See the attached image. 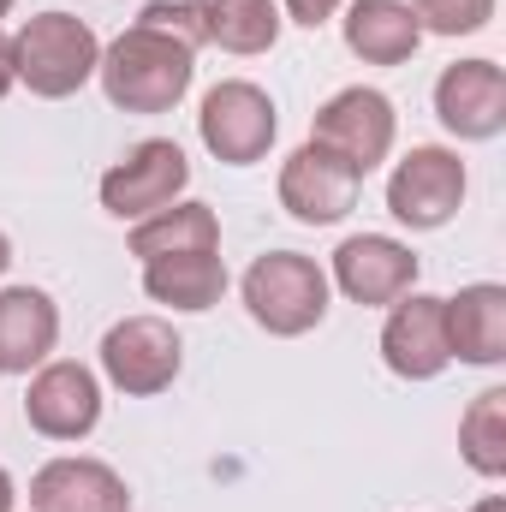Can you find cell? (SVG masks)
<instances>
[{
    "label": "cell",
    "instance_id": "obj_1",
    "mask_svg": "<svg viewBox=\"0 0 506 512\" xmlns=\"http://www.w3.org/2000/svg\"><path fill=\"white\" fill-rule=\"evenodd\" d=\"M96 84L120 114H173L197 84V48H185L179 36H167L143 18H131L102 48Z\"/></svg>",
    "mask_w": 506,
    "mask_h": 512
},
{
    "label": "cell",
    "instance_id": "obj_2",
    "mask_svg": "<svg viewBox=\"0 0 506 512\" xmlns=\"http://www.w3.org/2000/svg\"><path fill=\"white\" fill-rule=\"evenodd\" d=\"M102 66V36L78 18V12H36L12 30V78L42 96V102H66L78 96Z\"/></svg>",
    "mask_w": 506,
    "mask_h": 512
},
{
    "label": "cell",
    "instance_id": "obj_3",
    "mask_svg": "<svg viewBox=\"0 0 506 512\" xmlns=\"http://www.w3.org/2000/svg\"><path fill=\"white\" fill-rule=\"evenodd\" d=\"M239 298L251 310V322L274 340H298L310 328L328 322V304H334V286H328V268L304 251H262L239 280Z\"/></svg>",
    "mask_w": 506,
    "mask_h": 512
},
{
    "label": "cell",
    "instance_id": "obj_4",
    "mask_svg": "<svg viewBox=\"0 0 506 512\" xmlns=\"http://www.w3.org/2000/svg\"><path fill=\"white\" fill-rule=\"evenodd\" d=\"M471 173L447 143H411L387 173V215L411 233H441L465 209Z\"/></svg>",
    "mask_w": 506,
    "mask_h": 512
},
{
    "label": "cell",
    "instance_id": "obj_5",
    "mask_svg": "<svg viewBox=\"0 0 506 512\" xmlns=\"http://www.w3.org/2000/svg\"><path fill=\"white\" fill-rule=\"evenodd\" d=\"M96 358H102V382L108 387H120L126 399H155V393H167L179 382L185 340H179V328L167 316H120L102 334Z\"/></svg>",
    "mask_w": 506,
    "mask_h": 512
},
{
    "label": "cell",
    "instance_id": "obj_6",
    "mask_svg": "<svg viewBox=\"0 0 506 512\" xmlns=\"http://www.w3.org/2000/svg\"><path fill=\"white\" fill-rule=\"evenodd\" d=\"M197 137L221 167H256L280 137V108L251 78H221L197 108Z\"/></svg>",
    "mask_w": 506,
    "mask_h": 512
},
{
    "label": "cell",
    "instance_id": "obj_7",
    "mask_svg": "<svg viewBox=\"0 0 506 512\" xmlns=\"http://www.w3.org/2000/svg\"><path fill=\"white\" fill-rule=\"evenodd\" d=\"M185 191H191V161H185V149L173 137L131 143L126 155L102 173V185H96L102 209L114 221H126V227L143 221V215H155V209H167V203H179Z\"/></svg>",
    "mask_w": 506,
    "mask_h": 512
},
{
    "label": "cell",
    "instance_id": "obj_8",
    "mask_svg": "<svg viewBox=\"0 0 506 512\" xmlns=\"http://www.w3.org/2000/svg\"><path fill=\"white\" fill-rule=\"evenodd\" d=\"M393 137H399V114H393V102L381 96L376 84H346V90H334V96L316 108V120H310V143L334 149V155H340L346 167H358L364 179L393 155Z\"/></svg>",
    "mask_w": 506,
    "mask_h": 512
},
{
    "label": "cell",
    "instance_id": "obj_9",
    "mask_svg": "<svg viewBox=\"0 0 506 512\" xmlns=\"http://www.w3.org/2000/svg\"><path fill=\"white\" fill-rule=\"evenodd\" d=\"M280 209L298 221V227H340L352 209H358V191H364V173L346 167L334 149L322 143H298L286 161H280Z\"/></svg>",
    "mask_w": 506,
    "mask_h": 512
},
{
    "label": "cell",
    "instance_id": "obj_10",
    "mask_svg": "<svg viewBox=\"0 0 506 512\" xmlns=\"http://www.w3.org/2000/svg\"><path fill=\"white\" fill-rule=\"evenodd\" d=\"M24 423L42 441H90L102 423V376L78 358H48L42 370H30Z\"/></svg>",
    "mask_w": 506,
    "mask_h": 512
},
{
    "label": "cell",
    "instance_id": "obj_11",
    "mask_svg": "<svg viewBox=\"0 0 506 512\" xmlns=\"http://www.w3.org/2000/svg\"><path fill=\"white\" fill-rule=\"evenodd\" d=\"M417 274H423L417 251L393 233H352L340 239V251L328 262V286L364 310H387L393 298L417 292Z\"/></svg>",
    "mask_w": 506,
    "mask_h": 512
},
{
    "label": "cell",
    "instance_id": "obj_12",
    "mask_svg": "<svg viewBox=\"0 0 506 512\" xmlns=\"http://www.w3.org/2000/svg\"><path fill=\"white\" fill-rule=\"evenodd\" d=\"M376 346H381V364L399 382H435V376H447L453 346H447V310H441V298L435 292L393 298Z\"/></svg>",
    "mask_w": 506,
    "mask_h": 512
},
{
    "label": "cell",
    "instance_id": "obj_13",
    "mask_svg": "<svg viewBox=\"0 0 506 512\" xmlns=\"http://www.w3.org/2000/svg\"><path fill=\"white\" fill-rule=\"evenodd\" d=\"M435 120L459 143H495L506 131V72L501 60H453L435 78Z\"/></svg>",
    "mask_w": 506,
    "mask_h": 512
},
{
    "label": "cell",
    "instance_id": "obj_14",
    "mask_svg": "<svg viewBox=\"0 0 506 512\" xmlns=\"http://www.w3.org/2000/svg\"><path fill=\"white\" fill-rule=\"evenodd\" d=\"M30 512H131V489L108 459L60 453L30 477Z\"/></svg>",
    "mask_w": 506,
    "mask_h": 512
},
{
    "label": "cell",
    "instance_id": "obj_15",
    "mask_svg": "<svg viewBox=\"0 0 506 512\" xmlns=\"http://www.w3.org/2000/svg\"><path fill=\"white\" fill-rule=\"evenodd\" d=\"M441 310H447L453 364L501 370L506 364V286L501 280H471L453 298H441Z\"/></svg>",
    "mask_w": 506,
    "mask_h": 512
},
{
    "label": "cell",
    "instance_id": "obj_16",
    "mask_svg": "<svg viewBox=\"0 0 506 512\" xmlns=\"http://www.w3.org/2000/svg\"><path fill=\"white\" fill-rule=\"evenodd\" d=\"M60 346V304L42 286H0V376H30Z\"/></svg>",
    "mask_w": 506,
    "mask_h": 512
},
{
    "label": "cell",
    "instance_id": "obj_17",
    "mask_svg": "<svg viewBox=\"0 0 506 512\" xmlns=\"http://www.w3.org/2000/svg\"><path fill=\"white\" fill-rule=\"evenodd\" d=\"M340 36L364 66H405L423 48V24L411 0H346L340 6Z\"/></svg>",
    "mask_w": 506,
    "mask_h": 512
},
{
    "label": "cell",
    "instance_id": "obj_18",
    "mask_svg": "<svg viewBox=\"0 0 506 512\" xmlns=\"http://www.w3.org/2000/svg\"><path fill=\"white\" fill-rule=\"evenodd\" d=\"M143 292L161 310L179 316H203L227 298V262L221 251H185V256H155L143 262Z\"/></svg>",
    "mask_w": 506,
    "mask_h": 512
},
{
    "label": "cell",
    "instance_id": "obj_19",
    "mask_svg": "<svg viewBox=\"0 0 506 512\" xmlns=\"http://www.w3.org/2000/svg\"><path fill=\"white\" fill-rule=\"evenodd\" d=\"M126 251L137 262H155V256H185V251H221V215L197 197H179L143 221H131Z\"/></svg>",
    "mask_w": 506,
    "mask_h": 512
},
{
    "label": "cell",
    "instance_id": "obj_20",
    "mask_svg": "<svg viewBox=\"0 0 506 512\" xmlns=\"http://www.w3.org/2000/svg\"><path fill=\"white\" fill-rule=\"evenodd\" d=\"M280 0H203V30L221 54L256 60L280 42Z\"/></svg>",
    "mask_w": 506,
    "mask_h": 512
},
{
    "label": "cell",
    "instance_id": "obj_21",
    "mask_svg": "<svg viewBox=\"0 0 506 512\" xmlns=\"http://www.w3.org/2000/svg\"><path fill=\"white\" fill-rule=\"evenodd\" d=\"M459 459L483 483L506 477V387H483L465 405V417H459Z\"/></svg>",
    "mask_w": 506,
    "mask_h": 512
},
{
    "label": "cell",
    "instance_id": "obj_22",
    "mask_svg": "<svg viewBox=\"0 0 506 512\" xmlns=\"http://www.w3.org/2000/svg\"><path fill=\"white\" fill-rule=\"evenodd\" d=\"M495 6L501 0H411L423 36H477V30H489Z\"/></svg>",
    "mask_w": 506,
    "mask_h": 512
},
{
    "label": "cell",
    "instance_id": "obj_23",
    "mask_svg": "<svg viewBox=\"0 0 506 512\" xmlns=\"http://www.w3.org/2000/svg\"><path fill=\"white\" fill-rule=\"evenodd\" d=\"M137 18L155 24V30H167V36H179L185 48H203V42H209V30H203V0H149Z\"/></svg>",
    "mask_w": 506,
    "mask_h": 512
},
{
    "label": "cell",
    "instance_id": "obj_24",
    "mask_svg": "<svg viewBox=\"0 0 506 512\" xmlns=\"http://www.w3.org/2000/svg\"><path fill=\"white\" fill-rule=\"evenodd\" d=\"M346 0H280V18L286 24H304V30H322L328 18H340Z\"/></svg>",
    "mask_w": 506,
    "mask_h": 512
},
{
    "label": "cell",
    "instance_id": "obj_25",
    "mask_svg": "<svg viewBox=\"0 0 506 512\" xmlns=\"http://www.w3.org/2000/svg\"><path fill=\"white\" fill-rule=\"evenodd\" d=\"M12 84H18V78H12V36L0 30V102L12 96Z\"/></svg>",
    "mask_w": 506,
    "mask_h": 512
},
{
    "label": "cell",
    "instance_id": "obj_26",
    "mask_svg": "<svg viewBox=\"0 0 506 512\" xmlns=\"http://www.w3.org/2000/svg\"><path fill=\"white\" fill-rule=\"evenodd\" d=\"M18 507V483H12V471L0 465V512H12Z\"/></svg>",
    "mask_w": 506,
    "mask_h": 512
},
{
    "label": "cell",
    "instance_id": "obj_27",
    "mask_svg": "<svg viewBox=\"0 0 506 512\" xmlns=\"http://www.w3.org/2000/svg\"><path fill=\"white\" fill-rule=\"evenodd\" d=\"M471 512H506V495H483V501H477Z\"/></svg>",
    "mask_w": 506,
    "mask_h": 512
},
{
    "label": "cell",
    "instance_id": "obj_28",
    "mask_svg": "<svg viewBox=\"0 0 506 512\" xmlns=\"http://www.w3.org/2000/svg\"><path fill=\"white\" fill-rule=\"evenodd\" d=\"M6 268H12V239L0 233V274H6Z\"/></svg>",
    "mask_w": 506,
    "mask_h": 512
},
{
    "label": "cell",
    "instance_id": "obj_29",
    "mask_svg": "<svg viewBox=\"0 0 506 512\" xmlns=\"http://www.w3.org/2000/svg\"><path fill=\"white\" fill-rule=\"evenodd\" d=\"M6 12H12V0H0V18H6Z\"/></svg>",
    "mask_w": 506,
    "mask_h": 512
}]
</instances>
